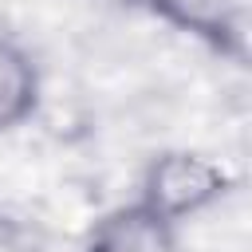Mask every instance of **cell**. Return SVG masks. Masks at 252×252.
<instances>
[{"label":"cell","instance_id":"1","mask_svg":"<svg viewBox=\"0 0 252 252\" xmlns=\"http://www.w3.org/2000/svg\"><path fill=\"white\" fill-rule=\"evenodd\" d=\"M220 193H224V173L209 158L189 154V150H169L154 158L142 177V205H150L165 220L193 217L209 209Z\"/></svg>","mask_w":252,"mask_h":252},{"label":"cell","instance_id":"2","mask_svg":"<svg viewBox=\"0 0 252 252\" xmlns=\"http://www.w3.org/2000/svg\"><path fill=\"white\" fill-rule=\"evenodd\" d=\"M87 252H177V232L173 220L138 201L106 213L91 228Z\"/></svg>","mask_w":252,"mask_h":252},{"label":"cell","instance_id":"3","mask_svg":"<svg viewBox=\"0 0 252 252\" xmlns=\"http://www.w3.org/2000/svg\"><path fill=\"white\" fill-rule=\"evenodd\" d=\"M39 98V75L32 67V59L12 43L0 39V134L20 126Z\"/></svg>","mask_w":252,"mask_h":252},{"label":"cell","instance_id":"4","mask_svg":"<svg viewBox=\"0 0 252 252\" xmlns=\"http://www.w3.org/2000/svg\"><path fill=\"white\" fill-rule=\"evenodd\" d=\"M142 4H150L158 16H165V20L181 24L185 32L209 35V39H217V43L232 32L224 0H142Z\"/></svg>","mask_w":252,"mask_h":252}]
</instances>
